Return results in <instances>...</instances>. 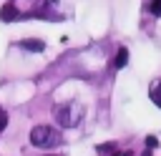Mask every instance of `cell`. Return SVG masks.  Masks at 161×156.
Segmentation results:
<instances>
[{"mask_svg": "<svg viewBox=\"0 0 161 156\" xmlns=\"http://www.w3.org/2000/svg\"><path fill=\"white\" fill-rule=\"evenodd\" d=\"M126 63H128V50H126V48H121V50L116 53V58H113V65H116V68H123Z\"/></svg>", "mask_w": 161, "mask_h": 156, "instance_id": "5", "label": "cell"}, {"mask_svg": "<svg viewBox=\"0 0 161 156\" xmlns=\"http://www.w3.org/2000/svg\"><path fill=\"white\" fill-rule=\"evenodd\" d=\"M18 18H20V10L15 8V3H8V5L0 8V20H3V23H13V20H18Z\"/></svg>", "mask_w": 161, "mask_h": 156, "instance_id": "3", "label": "cell"}, {"mask_svg": "<svg viewBox=\"0 0 161 156\" xmlns=\"http://www.w3.org/2000/svg\"><path fill=\"white\" fill-rule=\"evenodd\" d=\"M148 93H151V101L161 108V81H156V83L151 86V91H148Z\"/></svg>", "mask_w": 161, "mask_h": 156, "instance_id": "6", "label": "cell"}, {"mask_svg": "<svg viewBox=\"0 0 161 156\" xmlns=\"http://www.w3.org/2000/svg\"><path fill=\"white\" fill-rule=\"evenodd\" d=\"M146 146H148V148H156V146H158L156 136H148V138H146Z\"/></svg>", "mask_w": 161, "mask_h": 156, "instance_id": "9", "label": "cell"}, {"mask_svg": "<svg viewBox=\"0 0 161 156\" xmlns=\"http://www.w3.org/2000/svg\"><path fill=\"white\" fill-rule=\"evenodd\" d=\"M30 143L38 148H53L60 143V131L53 126H35L30 131Z\"/></svg>", "mask_w": 161, "mask_h": 156, "instance_id": "2", "label": "cell"}, {"mask_svg": "<svg viewBox=\"0 0 161 156\" xmlns=\"http://www.w3.org/2000/svg\"><path fill=\"white\" fill-rule=\"evenodd\" d=\"M20 48H25V50H30V53H40V50L45 48V43H43V40L30 38V40H20Z\"/></svg>", "mask_w": 161, "mask_h": 156, "instance_id": "4", "label": "cell"}, {"mask_svg": "<svg viewBox=\"0 0 161 156\" xmlns=\"http://www.w3.org/2000/svg\"><path fill=\"white\" fill-rule=\"evenodd\" d=\"M116 148V143H103V146H98V153H111Z\"/></svg>", "mask_w": 161, "mask_h": 156, "instance_id": "7", "label": "cell"}, {"mask_svg": "<svg viewBox=\"0 0 161 156\" xmlns=\"http://www.w3.org/2000/svg\"><path fill=\"white\" fill-rule=\"evenodd\" d=\"M83 106L78 101H65V103H58L53 106V118L60 123V128H73L78 126V121L83 118Z\"/></svg>", "mask_w": 161, "mask_h": 156, "instance_id": "1", "label": "cell"}, {"mask_svg": "<svg viewBox=\"0 0 161 156\" xmlns=\"http://www.w3.org/2000/svg\"><path fill=\"white\" fill-rule=\"evenodd\" d=\"M111 156H133L131 151H116V153H111Z\"/></svg>", "mask_w": 161, "mask_h": 156, "instance_id": "11", "label": "cell"}, {"mask_svg": "<svg viewBox=\"0 0 161 156\" xmlns=\"http://www.w3.org/2000/svg\"><path fill=\"white\" fill-rule=\"evenodd\" d=\"M5 126H8V116H5V113H0V131H3Z\"/></svg>", "mask_w": 161, "mask_h": 156, "instance_id": "10", "label": "cell"}, {"mask_svg": "<svg viewBox=\"0 0 161 156\" xmlns=\"http://www.w3.org/2000/svg\"><path fill=\"white\" fill-rule=\"evenodd\" d=\"M151 13L153 15H161V0H153L151 3Z\"/></svg>", "mask_w": 161, "mask_h": 156, "instance_id": "8", "label": "cell"}]
</instances>
